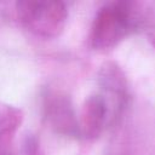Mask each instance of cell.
Instances as JSON below:
<instances>
[{"mask_svg": "<svg viewBox=\"0 0 155 155\" xmlns=\"http://www.w3.org/2000/svg\"><path fill=\"white\" fill-rule=\"evenodd\" d=\"M134 4L114 1L102 6L94 16L90 41L96 50H108L122 41L137 25Z\"/></svg>", "mask_w": 155, "mask_h": 155, "instance_id": "cell-1", "label": "cell"}, {"mask_svg": "<svg viewBox=\"0 0 155 155\" xmlns=\"http://www.w3.org/2000/svg\"><path fill=\"white\" fill-rule=\"evenodd\" d=\"M109 121V109L101 93L88 96L82 105L79 117L80 136L86 139H96L101 136Z\"/></svg>", "mask_w": 155, "mask_h": 155, "instance_id": "cell-5", "label": "cell"}, {"mask_svg": "<svg viewBox=\"0 0 155 155\" xmlns=\"http://www.w3.org/2000/svg\"><path fill=\"white\" fill-rule=\"evenodd\" d=\"M15 15L18 22L30 33L40 38L58 36L67 23L68 10L58 0H36L15 2Z\"/></svg>", "mask_w": 155, "mask_h": 155, "instance_id": "cell-2", "label": "cell"}, {"mask_svg": "<svg viewBox=\"0 0 155 155\" xmlns=\"http://www.w3.org/2000/svg\"><path fill=\"white\" fill-rule=\"evenodd\" d=\"M45 116L51 128L67 137L80 136L79 117L70 98L62 92H50L44 102Z\"/></svg>", "mask_w": 155, "mask_h": 155, "instance_id": "cell-4", "label": "cell"}, {"mask_svg": "<svg viewBox=\"0 0 155 155\" xmlns=\"http://www.w3.org/2000/svg\"><path fill=\"white\" fill-rule=\"evenodd\" d=\"M149 40H150L151 45L155 47V28L150 30V33H149Z\"/></svg>", "mask_w": 155, "mask_h": 155, "instance_id": "cell-7", "label": "cell"}, {"mask_svg": "<svg viewBox=\"0 0 155 155\" xmlns=\"http://www.w3.org/2000/svg\"><path fill=\"white\" fill-rule=\"evenodd\" d=\"M98 85L101 93L110 108V119H116L128 101V82L121 67L115 62H105L98 71Z\"/></svg>", "mask_w": 155, "mask_h": 155, "instance_id": "cell-3", "label": "cell"}, {"mask_svg": "<svg viewBox=\"0 0 155 155\" xmlns=\"http://www.w3.org/2000/svg\"><path fill=\"white\" fill-rule=\"evenodd\" d=\"M22 122L23 113L19 108L0 102V155H11L13 139Z\"/></svg>", "mask_w": 155, "mask_h": 155, "instance_id": "cell-6", "label": "cell"}]
</instances>
